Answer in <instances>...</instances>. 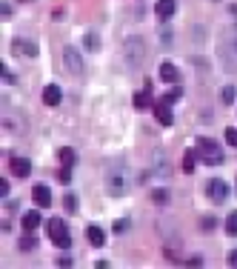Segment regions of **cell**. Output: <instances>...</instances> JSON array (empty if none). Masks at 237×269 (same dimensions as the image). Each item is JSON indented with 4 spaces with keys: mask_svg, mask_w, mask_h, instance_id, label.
Returning <instances> with one entry per match:
<instances>
[{
    "mask_svg": "<svg viewBox=\"0 0 237 269\" xmlns=\"http://www.w3.org/2000/svg\"><path fill=\"white\" fill-rule=\"evenodd\" d=\"M226 232L229 235H237V212H232L226 218Z\"/></svg>",
    "mask_w": 237,
    "mask_h": 269,
    "instance_id": "d6986e66",
    "label": "cell"
},
{
    "mask_svg": "<svg viewBox=\"0 0 237 269\" xmlns=\"http://www.w3.org/2000/svg\"><path fill=\"white\" fill-rule=\"evenodd\" d=\"M226 143L237 149V129H235V126H229V129H226Z\"/></svg>",
    "mask_w": 237,
    "mask_h": 269,
    "instance_id": "7402d4cb",
    "label": "cell"
},
{
    "mask_svg": "<svg viewBox=\"0 0 237 269\" xmlns=\"http://www.w3.org/2000/svg\"><path fill=\"white\" fill-rule=\"evenodd\" d=\"M57 180H60V183H69V180H72V166H63V169L57 172Z\"/></svg>",
    "mask_w": 237,
    "mask_h": 269,
    "instance_id": "44dd1931",
    "label": "cell"
},
{
    "mask_svg": "<svg viewBox=\"0 0 237 269\" xmlns=\"http://www.w3.org/2000/svg\"><path fill=\"white\" fill-rule=\"evenodd\" d=\"M155 115H158V123H163V126H171V123H174V115H171V109L166 100H160V103L155 106Z\"/></svg>",
    "mask_w": 237,
    "mask_h": 269,
    "instance_id": "52a82bcc",
    "label": "cell"
},
{
    "mask_svg": "<svg viewBox=\"0 0 237 269\" xmlns=\"http://www.w3.org/2000/svg\"><path fill=\"white\" fill-rule=\"evenodd\" d=\"M97 46H100V37L94 32H86V49H97Z\"/></svg>",
    "mask_w": 237,
    "mask_h": 269,
    "instance_id": "ffe728a7",
    "label": "cell"
},
{
    "mask_svg": "<svg viewBox=\"0 0 237 269\" xmlns=\"http://www.w3.org/2000/svg\"><path fill=\"white\" fill-rule=\"evenodd\" d=\"M60 97H63V92H60V86H55V83H49L43 89V103L46 106H57L60 103Z\"/></svg>",
    "mask_w": 237,
    "mask_h": 269,
    "instance_id": "9c48e42d",
    "label": "cell"
},
{
    "mask_svg": "<svg viewBox=\"0 0 237 269\" xmlns=\"http://www.w3.org/2000/svg\"><path fill=\"white\" fill-rule=\"evenodd\" d=\"M235 94H237L235 86H226V89H223V100H226V103H235Z\"/></svg>",
    "mask_w": 237,
    "mask_h": 269,
    "instance_id": "603a6c76",
    "label": "cell"
},
{
    "mask_svg": "<svg viewBox=\"0 0 237 269\" xmlns=\"http://www.w3.org/2000/svg\"><path fill=\"white\" fill-rule=\"evenodd\" d=\"M86 235H89V244L91 246H103V244H106V235H103V229H100V226H94V223L86 229Z\"/></svg>",
    "mask_w": 237,
    "mask_h": 269,
    "instance_id": "4fadbf2b",
    "label": "cell"
},
{
    "mask_svg": "<svg viewBox=\"0 0 237 269\" xmlns=\"http://www.w3.org/2000/svg\"><path fill=\"white\" fill-rule=\"evenodd\" d=\"M63 60H66V69L69 72H75V75H80V72H83V60H80V52L75 46H66Z\"/></svg>",
    "mask_w": 237,
    "mask_h": 269,
    "instance_id": "5b68a950",
    "label": "cell"
},
{
    "mask_svg": "<svg viewBox=\"0 0 237 269\" xmlns=\"http://www.w3.org/2000/svg\"><path fill=\"white\" fill-rule=\"evenodd\" d=\"M123 229H129V221H114V232H123Z\"/></svg>",
    "mask_w": 237,
    "mask_h": 269,
    "instance_id": "f1b7e54d",
    "label": "cell"
},
{
    "mask_svg": "<svg viewBox=\"0 0 237 269\" xmlns=\"http://www.w3.org/2000/svg\"><path fill=\"white\" fill-rule=\"evenodd\" d=\"M200 226H203V229H215L217 221H215V218H203V223H200Z\"/></svg>",
    "mask_w": 237,
    "mask_h": 269,
    "instance_id": "83f0119b",
    "label": "cell"
},
{
    "mask_svg": "<svg viewBox=\"0 0 237 269\" xmlns=\"http://www.w3.org/2000/svg\"><path fill=\"white\" fill-rule=\"evenodd\" d=\"M152 106V97H149V86L143 89V92L135 94V109H149Z\"/></svg>",
    "mask_w": 237,
    "mask_h": 269,
    "instance_id": "9a60e30c",
    "label": "cell"
},
{
    "mask_svg": "<svg viewBox=\"0 0 237 269\" xmlns=\"http://www.w3.org/2000/svg\"><path fill=\"white\" fill-rule=\"evenodd\" d=\"M57 264H60V267L66 269V267H72V258H69V255H63V258H60V261H57Z\"/></svg>",
    "mask_w": 237,
    "mask_h": 269,
    "instance_id": "4dcf8cb0",
    "label": "cell"
},
{
    "mask_svg": "<svg viewBox=\"0 0 237 269\" xmlns=\"http://www.w3.org/2000/svg\"><path fill=\"white\" fill-rule=\"evenodd\" d=\"M197 158L209 166H220L223 164V152L212 138H197Z\"/></svg>",
    "mask_w": 237,
    "mask_h": 269,
    "instance_id": "7a4b0ae2",
    "label": "cell"
},
{
    "mask_svg": "<svg viewBox=\"0 0 237 269\" xmlns=\"http://www.w3.org/2000/svg\"><path fill=\"white\" fill-rule=\"evenodd\" d=\"M152 198H155V203H166V200H169V192H163V189H155V195H152Z\"/></svg>",
    "mask_w": 237,
    "mask_h": 269,
    "instance_id": "cb8c5ba5",
    "label": "cell"
},
{
    "mask_svg": "<svg viewBox=\"0 0 237 269\" xmlns=\"http://www.w3.org/2000/svg\"><path fill=\"white\" fill-rule=\"evenodd\" d=\"M174 0H158V6H155V12H158V17L160 20H169L171 14H174Z\"/></svg>",
    "mask_w": 237,
    "mask_h": 269,
    "instance_id": "30bf717a",
    "label": "cell"
},
{
    "mask_svg": "<svg viewBox=\"0 0 237 269\" xmlns=\"http://www.w3.org/2000/svg\"><path fill=\"white\" fill-rule=\"evenodd\" d=\"M160 78H163L166 83H177L180 81V72H177L174 63H163V66H160Z\"/></svg>",
    "mask_w": 237,
    "mask_h": 269,
    "instance_id": "8fae6325",
    "label": "cell"
},
{
    "mask_svg": "<svg viewBox=\"0 0 237 269\" xmlns=\"http://www.w3.org/2000/svg\"><path fill=\"white\" fill-rule=\"evenodd\" d=\"M11 52H14V55H29V58H34V55H37V46H34V43H26V40H14V43H11Z\"/></svg>",
    "mask_w": 237,
    "mask_h": 269,
    "instance_id": "7c38bea8",
    "label": "cell"
},
{
    "mask_svg": "<svg viewBox=\"0 0 237 269\" xmlns=\"http://www.w3.org/2000/svg\"><path fill=\"white\" fill-rule=\"evenodd\" d=\"M78 206H80L78 195H75V192H66V198H63V209H66V212H78Z\"/></svg>",
    "mask_w": 237,
    "mask_h": 269,
    "instance_id": "2e32d148",
    "label": "cell"
},
{
    "mask_svg": "<svg viewBox=\"0 0 237 269\" xmlns=\"http://www.w3.org/2000/svg\"><path fill=\"white\" fill-rule=\"evenodd\" d=\"M194 158H197V152H186V155H183V172H194Z\"/></svg>",
    "mask_w": 237,
    "mask_h": 269,
    "instance_id": "e0dca14e",
    "label": "cell"
},
{
    "mask_svg": "<svg viewBox=\"0 0 237 269\" xmlns=\"http://www.w3.org/2000/svg\"><path fill=\"white\" fill-rule=\"evenodd\" d=\"M46 235L52 238V244L60 246V249H69L72 246V232H69V226L60 218H49L46 221Z\"/></svg>",
    "mask_w": 237,
    "mask_h": 269,
    "instance_id": "6da1fadb",
    "label": "cell"
},
{
    "mask_svg": "<svg viewBox=\"0 0 237 269\" xmlns=\"http://www.w3.org/2000/svg\"><path fill=\"white\" fill-rule=\"evenodd\" d=\"M60 164H63V166H75V152H72V149H60Z\"/></svg>",
    "mask_w": 237,
    "mask_h": 269,
    "instance_id": "ac0fdd59",
    "label": "cell"
},
{
    "mask_svg": "<svg viewBox=\"0 0 237 269\" xmlns=\"http://www.w3.org/2000/svg\"><path fill=\"white\" fill-rule=\"evenodd\" d=\"M206 192H209V198L215 200V203H223V200L229 198V183L220 180V178H212V180L206 183Z\"/></svg>",
    "mask_w": 237,
    "mask_h": 269,
    "instance_id": "277c9868",
    "label": "cell"
},
{
    "mask_svg": "<svg viewBox=\"0 0 237 269\" xmlns=\"http://www.w3.org/2000/svg\"><path fill=\"white\" fill-rule=\"evenodd\" d=\"M109 192L112 195H126L129 192V180H126V169H112L109 172Z\"/></svg>",
    "mask_w": 237,
    "mask_h": 269,
    "instance_id": "3957f363",
    "label": "cell"
},
{
    "mask_svg": "<svg viewBox=\"0 0 237 269\" xmlns=\"http://www.w3.org/2000/svg\"><path fill=\"white\" fill-rule=\"evenodd\" d=\"M32 198L37 206H52V192H49V186H43V183H37V186L32 189Z\"/></svg>",
    "mask_w": 237,
    "mask_h": 269,
    "instance_id": "8992f818",
    "label": "cell"
},
{
    "mask_svg": "<svg viewBox=\"0 0 237 269\" xmlns=\"http://www.w3.org/2000/svg\"><path fill=\"white\" fill-rule=\"evenodd\" d=\"M0 195H3V198L9 195V180H6V178H0Z\"/></svg>",
    "mask_w": 237,
    "mask_h": 269,
    "instance_id": "4316f807",
    "label": "cell"
},
{
    "mask_svg": "<svg viewBox=\"0 0 237 269\" xmlns=\"http://www.w3.org/2000/svg\"><path fill=\"white\" fill-rule=\"evenodd\" d=\"M229 267L237 269V249H235V252H229Z\"/></svg>",
    "mask_w": 237,
    "mask_h": 269,
    "instance_id": "f546056e",
    "label": "cell"
},
{
    "mask_svg": "<svg viewBox=\"0 0 237 269\" xmlns=\"http://www.w3.org/2000/svg\"><path fill=\"white\" fill-rule=\"evenodd\" d=\"M20 249H34V238H32V235H26V238L20 241Z\"/></svg>",
    "mask_w": 237,
    "mask_h": 269,
    "instance_id": "484cf974",
    "label": "cell"
},
{
    "mask_svg": "<svg viewBox=\"0 0 237 269\" xmlns=\"http://www.w3.org/2000/svg\"><path fill=\"white\" fill-rule=\"evenodd\" d=\"M180 94H183V89H180V86H177V89H171V92L166 94V97H163V100H166V103H174V100H177Z\"/></svg>",
    "mask_w": 237,
    "mask_h": 269,
    "instance_id": "d4e9b609",
    "label": "cell"
},
{
    "mask_svg": "<svg viewBox=\"0 0 237 269\" xmlns=\"http://www.w3.org/2000/svg\"><path fill=\"white\" fill-rule=\"evenodd\" d=\"M20 223H23V229H26V232H32V229H37V226H40V215H37V212H26V215H23L20 218Z\"/></svg>",
    "mask_w": 237,
    "mask_h": 269,
    "instance_id": "5bb4252c",
    "label": "cell"
},
{
    "mask_svg": "<svg viewBox=\"0 0 237 269\" xmlns=\"http://www.w3.org/2000/svg\"><path fill=\"white\" fill-rule=\"evenodd\" d=\"M9 169H11V172H14L17 178H26L29 172H32V164H29L26 158H11V161H9Z\"/></svg>",
    "mask_w": 237,
    "mask_h": 269,
    "instance_id": "ba28073f",
    "label": "cell"
}]
</instances>
